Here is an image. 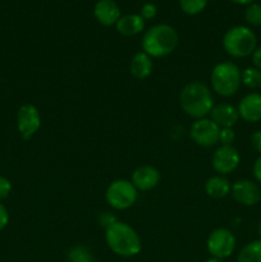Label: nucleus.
<instances>
[{
  "label": "nucleus",
  "instance_id": "nucleus-23",
  "mask_svg": "<svg viewBox=\"0 0 261 262\" xmlns=\"http://www.w3.org/2000/svg\"><path fill=\"white\" fill-rule=\"evenodd\" d=\"M245 18L250 25L261 27V4H250L245 12Z\"/></svg>",
  "mask_w": 261,
  "mask_h": 262
},
{
  "label": "nucleus",
  "instance_id": "nucleus-20",
  "mask_svg": "<svg viewBox=\"0 0 261 262\" xmlns=\"http://www.w3.org/2000/svg\"><path fill=\"white\" fill-rule=\"evenodd\" d=\"M241 82L251 90L258 89L261 87V71L255 67L246 68L245 71L241 72Z\"/></svg>",
  "mask_w": 261,
  "mask_h": 262
},
{
  "label": "nucleus",
  "instance_id": "nucleus-30",
  "mask_svg": "<svg viewBox=\"0 0 261 262\" xmlns=\"http://www.w3.org/2000/svg\"><path fill=\"white\" fill-rule=\"evenodd\" d=\"M252 173H253V177H255L256 181L261 184V156L255 161V164H253Z\"/></svg>",
  "mask_w": 261,
  "mask_h": 262
},
{
  "label": "nucleus",
  "instance_id": "nucleus-34",
  "mask_svg": "<svg viewBox=\"0 0 261 262\" xmlns=\"http://www.w3.org/2000/svg\"><path fill=\"white\" fill-rule=\"evenodd\" d=\"M258 234H260V237H261V222H260V224H258Z\"/></svg>",
  "mask_w": 261,
  "mask_h": 262
},
{
  "label": "nucleus",
  "instance_id": "nucleus-10",
  "mask_svg": "<svg viewBox=\"0 0 261 262\" xmlns=\"http://www.w3.org/2000/svg\"><path fill=\"white\" fill-rule=\"evenodd\" d=\"M18 130L23 140H30L35 136L41 125L40 113L32 104H25L19 107L17 114Z\"/></svg>",
  "mask_w": 261,
  "mask_h": 262
},
{
  "label": "nucleus",
  "instance_id": "nucleus-28",
  "mask_svg": "<svg viewBox=\"0 0 261 262\" xmlns=\"http://www.w3.org/2000/svg\"><path fill=\"white\" fill-rule=\"evenodd\" d=\"M251 145H252V148L256 152L261 154V130H256L255 133H252V136H251Z\"/></svg>",
  "mask_w": 261,
  "mask_h": 262
},
{
  "label": "nucleus",
  "instance_id": "nucleus-11",
  "mask_svg": "<svg viewBox=\"0 0 261 262\" xmlns=\"http://www.w3.org/2000/svg\"><path fill=\"white\" fill-rule=\"evenodd\" d=\"M233 199L243 206H255L261 200V189L255 182L241 179L233 184L230 189Z\"/></svg>",
  "mask_w": 261,
  "mask_h": 262
},
{
  "label": "nucleus",
  "instance_id": "nucleus-12",
  "mask_svg": "<svg viewBox=\"0 0 261 262\" xmlns=\"http://www.w3.org/2000/svg\"><path fill=\"white\" fill-rule=\"evenodd\" d=\"M160 182V173L151 165H142L132 174V184L138 191H150Z\"/></svg>",
  "mask_w": 261,
  "mask_h": 262
},
{
  "label": "nucleus",
  "instance_id": "nucleus-13",
  "mask_svg": "<svg viewBox=\"0 0 261 262\" xmlns=\"http://www.w3.org/2000/svg\"><path fill=\"white\" fill-rule=\"evenodd\" d=\"M240 118L248 123H256L261 120V95L252 92L243 97L237 107Z\"/></svg>",
  "mask_w": 261,
  "mask_h": 262
},
{
  "label": "nucleus",
  "instance_id": "nucleus-16",
  "mask_svg": "<svg viewBox=\"0 0 261 262\" xmlns=\"http://www.w3.org/2000/svg\"><path fill=\"white\" fill-rule=\"evenodd\" d=\"M117 31L123 36H135L145 28V19L138 14L122 15L115 23Z\"/></svg>",
  "mask_w": 261,
  "mask_h": 262
},
{
  "label": "nucleus",
  "instance_id": "nucleus-26",
  "mask_svg": "<svg viewBox=\"0 0 261 262\" xmlns=\"http://www.w3.org/2000/svg\"><path fill=\"white\" fill-rule=\"evenodd\" d=\"M10 191H12V184L4 177H0V201L7 199L9 196Z\"/></svg>",
  "mask_w": 261,
  "mask_h": 262
},
{
  "label": "nucleus",
  "instance_id": "nucleus-9",
  "mask_svg": "<svg viewBox=\"0 0 261 262\" xmlns=\"http://www.w3.org/2000/svg\"><path fill=\"white\" fill-rule=\"evenodd\" d=\"M241 161L240 152L232 145H222L212 155V168L220 176H227L238 168Z\"/></svg>",
  "mask_w": 261,
  "mask_h": 262
},
{
  "label": "nucleus",
  "instance_id": "nucleus-19",
  "mask_svg": "<svg viewBox=\"0 0 261 262\" xmlns=\"http://www.w3.org/2000/svg\"><path fill=\"white\" fill-rule=\"evenodd\" d=\"M237 262H261V239L246 245L238 253Z\"/></svg>",
  "mask_w": 261,
  "mask_h": 262
},
{
  "label": "nucleus",
  "instance_id": "nucleus-8",
  "mask_svg": "<svg viewBox=\"0 0 261 262\" xmlns=\"http://www.w3.org/2000/svg\"><path fill=\"white\" fill-rule=\"evenodd\" d=\"M220 128L211 119L202 118L192 124L189 136L192 140L202 147H211L219 142Z\"/></svg>",
  "mask_w": 261,
  "mask_h": 262
},
{
  "label": "nucleus",
  "instance_id": "nucleus-1",
  "mask_svg": "<svg viewBox=\"0 0 261 262\" xmlns=\"http://www.w3.org/2000/svg\"><path fill=\"white\" fill-rule=\"evenodd\" d=\"M179 104L182 110L194 119H202L214 107L211 91L201 82H191L182 89L179 94Z\"/></svg>",
  "mask_w": 261,
  "mask_h": 262
},
{
  "label": "nucleus",
  "instance_id": "nucleus-14",
  "mask_svg": "<svg viewBox=\"0 0 261 262\" xmlns=\"http://www.w3.org/2000/svg\"><path fill=\"white\" fill-rule=\"evenodd\" d=\"M210 119L219 128H232L240 119L237 107L232 104L223 102V104L214 105L210 112Z\"/></svg>",
  "mask_w": 261,
  "mask_h": 262
},
{
  "label": "nucleus",
  "instance_id": "nucleus-29",
  "mask_svg": "<svg viewBox=\"0 0 261 262\" xmlns=\"http://www.w3.org/2000/svg\"><path fill=\"white\" fill-rule=\"evenodd\" d=\"M9 222V214H8V210L5 209V206L3 204H0V230L4 229L8 225Z\"/></svg>",
  "mask_w": 261,
  "mask_h": 262
},
{
  "label": "nucleus",
  "instance_id": "nucleus-3",
  "mask_svg": "<svg viewBox=\"0 0 261 262\" xmlns=\"http://www.w3.org/2000/svg\"><path fill=\"white\" fill-rule=\"evenodd\" d=\"M178 33L171 26L156 25L148 28L142 37V50L151 58H163L176 50Z\"/></svg>",
  "mask_w": 261,
  "mask_h": 262
},
{
  "label": "nucleus",
  "instance_id": "nucleus-15",
  "mask_svg": "<svg viewBox=\"0 0 261 262\" xmlns=\"http://www.w3.org/2000/svg\"><path fill=\"white\" fill-rule=\"evenodd\" d=\"M94 14L102 26H113L120 18V9L114 0H99L95 5Z\"/></svg>",
  "mask_w": 261,
  "mask_h": 262
},
{
  "label": "nucleus",
  "instance_id": "nucleus-33",
  "mask_svg": "<svg viewBox=\"0 0 261 262\" xmlns=\"http://www.w3.org/2000/svg\"><path fill=\"white\" fill-rule=\"evenodd\" d=\"M206 262H223V260H219V258H215V257H211L209 258Z\"/></svg>",
  "mask_w": 261,
  "mask_h": 262
},
{
  "label": "nucleus",
  "instance_id": "nucleus-21",
  "mask_svg": "<svg viewBox=\"0 0 261 262\" xmlns=\"http://www.w3.org/2000/svg\"><path fill=\"white\" fill-rule=\"evenodd\" d=\"M67 256H68L69 262H94L91 252L84 246H76L71 248Z\"/></svg>",
  "mask_w": 261,
  "mask_h": 262
},
{
  "label": "nucleus",
  "instance_id": "nucleus-5",
  "mask_svg": "<svg viewBox=\"0 0 261 262\" xmlns=\"http://www.w3.org/2000/svg\"><path fill=\"white\" fill-rule=\"evenodd\" d=\"M211 87L219 96L230 97L238 91L241 86V71L232 61H223L216 64L210 77Z\"/></svg>",
  "mask_w": 261,
  "mask_h": 262
},
{
  "label": "nucleus",
  "instance_id": "nucleus-32",
  "mask_svg": "<svg viewBox=\"0 0 261 262\" xmlns=\"http://www.w3.org/2000/svg\"><path fill=\"white\" fill-rule=\"evenodd\" d=\"M233 3H237V4H250L253 0H232Z\"/></svg>",
  "mask_w": 261,
  "mask_h": 262
},
{
  "label": "nucleus",
  "instance_id": "nucleus-25",
  "mask_svg": "<svg viewBox=\"0 0 261 262\" xmlns=\"http://www.w3.org/2000/svg\"><path fill=\"white\" fill-rule=\"evenodd\" d=\"M156 13H158V8L154 4H151V3H147V4L143 5L142 9H141L140 15L143 19H153L156 15Z\"/></svg>",
  "mask_w": 261,
  "mask_h": 262
},
{
  "label": "nucleus",
  "instance_id": "nucleus-7",
  "mask_svg": "<svg viewBox=\"0 0 261 262\" xmlns=\"http://www.w3.org/2000/svg\"><path fill=\"white\" fill-rule=\"evenodd\" d=\"M235 248V237L230 230L217 228L207 238V251L211 257L224 260L229 257Z\"/></svg>",
  "mask_w": 261,
  "mask_h": 262
},
{
  "label": "nucleus",
  "instance_id": "nucleus-6",
  "mask_svg": "<svg viewBox=\"0 0 261 262\" xmlns=\"http://www.w3.org/2000/svg\"><path fill=\"white\" fill-rule=\"evenodd\" d=\"M105 197H106L107 204L113 209L127 210L135 205L137 200V189L133 186L132 182L127 179H118L110 183Z\"/></svg>",
  "mask_w": 261,
  "mask_h": 262
},
{
  "label": "nucleus",
  "instance_id": "nucleus-22",
  "mask_svg": "<svg viewBox=\"0 0 261 262\" xmlns=\"http://www.w3.org/2000/svg\"><path fill=\"white\" fill-rule=\"evenodd\" d=\"M181 9L186 14L194 15L201 13L207 4V0H181Z\"/></svg>",
  "mask_w": 261,
  "mask_h": 262
},
{
  "label": "nucleus",
  "instance_id": "nucleus-17",
  "mask_svg": "<svg viewBox=\"0 0 261 262\" xmlns=\"http://www.w3.org/2000/svg\"><path fill=\"white\" fill-rule=\"evenodd\" d=\"M153 67L154 64L151 60V56H148L143 51H140V53L135 54V56L130 60V74L137 79H145L151 74Z\"/></svg>",
  "mask_w": 261,
  "mask_h": 262
},
{
  "label": "nucleus",
  "instance_id": "nucleus-2",
  "mask_svg": "<svg viewBox=\"0 0 261 262\" xmlns=\"http://www.w3.org/2000/svg\"><path fill=\"white\" fill-rule=\"evenodd\" d=\"M105 241L110 250L122 257H133L141 252V239L136 230L125 223L117 222L105 230Z\"/></svg>",
  "mask_w": 261,
  "mask_h": 262
},
{
  "label": "nucleus",
  "instance_id": "nucleus-27",
  "mask_svg": "<svg viewBox=\"0 0 261 262\" xmlns=\"http://www.w3.org/2000/svg\"><path fill=\"white\" fill-rule=\"evenodd\" d=\"M99 222H100V224L105 228V229H107V228L112 227L114 223H117L118 220H117V217H115L114 215L110 214V212H104V214L100 215Z\"/></svg>",
  "mask_w": 261,
  "mask_h": 262
},
{
  "label": "nucleus",
  "instance_id": "nucleus-18",
  "mask_svg": "<svg viewBox=\"0 0 261 262\" xmlns=\"http://www.w3.org/2000/svg\"><path fill=\"white\" fill-rule=\"evenodd\" d=\"M230 189L232 186L229 181L223 176L211 177L205 183V192L212 199H224L230 193Z\"/></svg>",
  "mask_w": 261,
  "mask_h": 262
},
{
  "label": "nucleus",
  "instance_id": "nucleus-4",
  "mask_svg": "<svg viewBox=\"0 0 261 262\" xmlns=\"http://www.w3.org/2000/svg\"><path fill=\"white\" fill-rule=\"evenodd\" d=\"M257 38L252 30L245 26L232 27L223 37L224 50L233 58H246L256 50Z\"/></svg>",
  "mask_w": 261,
  "mask_h": 262
},
{
  "label": "nucleus",
  "instance_id": "nucleus-31",
  "mask_svg": "<svg viewBox=\"0 0 261 262\" xmlns=\"http://www.w3.org/2000/svg\"><path fill=\"white\" fill-rule=\"evenodd\" d=\"M252 63L255 66V68H257L258 71H261V46L260 48H256V50L252 54Z\"/></svg>",
  "mask_w": 261,
  "mask_h": 262
},
{
  "label": "nucleus",
  "instance_id": "nucleus-24",
  "mask_svg": "<svg viewBox=\"0 0 261 262\" xmlns=\"http://www.w3.org/2000/svg\"><path fill=\"white\" fill-rule=\"evenodd\" d=\"M235 138V133L232 128H220L219 142L222 145H232Z\"/></svg>",
  "mask_w": 261,
  "mask_h": 262
}]
</instances>
